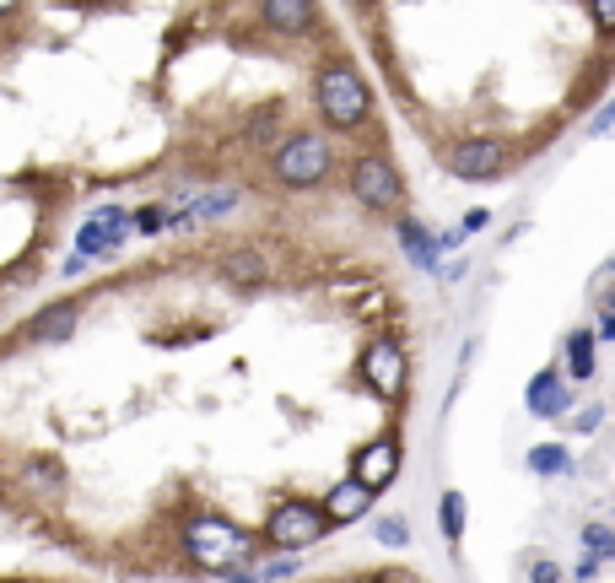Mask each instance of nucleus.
Segmentation results:
<instances>
[{
	"label": "nucleus",
	"mask_w": 615,
	"mask_h": 583,
	"mask_svg": "<svg viewBox=\"0 0 615 583\" xmlns=\"http://www.w3.org/2000/svg\"><path fill=\"white\" fill-rule=\"evenodd\" d=\"M588 11H594V28L615 39V0H588Z\"/></svg>",
	"instance_id": "21"
},
{
	"label": "nucleus",
	"mask_w": 615,
	"mask_h": 583,
	"mask_svg": "<svg viewBox=\"0 0 615 583\" xmlns=\"http://www.w3.org/2000/svg\"><path fill=\"white\" fill-rule=\"evenodd\" d=\"M346 184L368 211H400V201H406V178L383 152H362L346 173Z\"/></svg>",
	"instance_id": "4"
},
{
	"label": "nucleus",
	"mask_w": 615,
	"mask_h": 583,
	"mask_svg": "<svg viewBox=\"0 0 615 583\" xmlns=\"http://www.w3.org/2000/svg\"><path fill=\"white\" fill-rule=\"evenodd\" d=\"M314 103H319V120H325L329 130H340V135H351V130H362L372 120V92H368V82H362V71H357L346 54H329L325 65H319Z\"/></svg>",
	"instance_id": "1"
},
{
	"label": "nucleus",
	"mask_w": 615,
	"mask_h": 583,
	"mask_svg": "<svg viewBox=\"0 0 615 583\" xmlns=\"http://www.w3.org/2000/svg\"><path fill=\"white\" fill-rule=\"evenodd\" d=\"M17 11H22V0H0V22H6V17H17Z\"/></svg>",
	"instance_id": "27"
},
{
	"label": "nucleus",
	"mask_w": 615,
	"mask_h": 583,
	"mask_svg": "<svg viewBox=\"0 0 615 583\" xmlns=\"http://www.w3.org/2000/svg\"><path fill=\"white\" fill-rule=\"evenodd\" d=\"M222 583H259V567H238V573H227Z\"/></svg>",
	"instance_id": "25"
},
{
	"label": "nucleus",
	"mask_w": 615,
	"mask_h": 583,
	"mask_svg": "<svg viewBox=\"0 0 615 583\" xmlns=\"http://www.w3.org/2000/svg\"><path fill=\"white\" fill-rule=\"evenodd\" d=\"M378 541H383V545H406V541H410V524L400 519V513L378 519Z\"/></svg>",
	"instance_id": "20"
},
{
	"label": "nucleus",
	"mask_w": 615,
	"mask_h": 583,
	"mask_svg": "<svg viewBox=\"0 0 615 583\" xmlns=\"http://www.w3.org/2000/svg\"><path fill=\"white\" fill-rule=\"evenodd\" d=\"M534 583H562V567L556 562H534Z\"/></svg>",
	"instance_id": "23"
},
{
	"label": "nucleus",
	"mask_w": 615,
	"mask_h": 583,
	"mask_svg": "<svg viewBox=\"0 0 615 583\" xmlns=\"http://www.w3.org/2000/svg\"><path fill=\"white\" fill-rule=\"evenodd\" d=\"M368 502H372V492L357 481V475H351V481H340V487L325 498L329 524H351V519H362V513H368Z\"/></svg>",
	"instance_id": "12"
},
{
	"label": "nucleus",
	"mask_w": 615,
	"mask_h": 583,
	"mask_svg": "<svg viewBox=\"0 0 615 583\" xmlns=\"http://www.w3.org/2000/svg\"><path fill=\"white\" fill-rule=\"evenodd\" d=\"M605 130H615V103L599 114V120H594V125H588V135H605Z\"/></svg>",
	"instance_id": "24"
},
{
	"label": "nucleus",
	"mask_w": 615,
	"mask_h": 583,
	"mask_svg": "<svg viewBox=\"0 0 615 583\" xmlns=\"http://www.w3.org/2000/svg\"><path fill=\"white\" fill-rule=\"evenodd\" d=\"M22 487H28V492H43V498L65 492V470H60V459L33 454L28 464H22Z\"/></svg>",
	"instance_id": "14"
},
{
	"label": "nucleus",
	"mask_w": 615,
	"mask_h": 583,
	"mask_svg": "<svg viewBox=\"0 0 615 583\" xmlns=\"http://www.w3.org/2000/svg\"><path fill=\"white\" fill-rule=\"evenodd\" d=\"M362 378H368L383 400H400V395H406V351H400L394 340H372L368 357H362Z\"/></svg>",
	"instance_id": "7"
},
{
	"label": "nucleus",
	"mask_w": 615,
	"mask_h": 583,
	"mask_svg": "<svg viewBox=\"0 0 615 583\" xmlns=\"http://www.w3.org/2000/svg\"><path fill=\"white\" fill-rule=\"evenodd\" d=\"M443 167H449L453 178L481 184V178H496L508 167V146L492 141V135H470V141H453L449 152H443Z\"/></svg>",
	"instance_id": "6"
},
{
	"label": "nucleus",
	"mask_w": 615,
	"mask_h": 583,
	"mask_svg": "<svg viewBox=\"0 0 615 583\" xmlns=\"http://www.w3.org/2000/svg\"><path fill=\"white\" fill-rule=\"evenodd\" d=\"M530 470H534V475H567V470H573V459H567L562 443H540V449L530 454Z\"/></svg>",
	"instance_id": "17"
},
{
	"label": "nucleus",
	"mask_w": 615,
	"mask_h": 583,
	"mask_svg": "<svg viewBox=\"0 0 615 583\" xmlns=\"http://www.w3.org/2000/svg\"><path fill=\"white\" fill-rule=\"evenodd\" d=\"M329 167H335V152H329V141L319 130H291V135H281V141H276V157H270L276 184H287V190L325 184Z\"/></svg>",
	"instance_id": "2"
},
{
	"label": "nucleus",
	"mask_w": 615,
	"mask_h": 583,
	"mask_svg": "<svg viewBox=\"0 0 615 583\" xmlns=\"http://www.w3.org/2000/svg\"><path fill=\"white\" fill-rule=\"evenodd\" d=\"M184 556H189L195 567H233V562H254L259 545H254V535L233 530L227 519H189Z\"/></svg>",
	"instance_id": "3"
},
{
	"label": "nucleus",
	"mask_w": 615,
	"mask_h": 583,
	"mask_svg": "<svg viewBox=\"0 0 615 583\" xmlns=\"http://www.w3.org/2000/svg\"><path fill=\"white\" fill-rule=\"evenodd\" d=\"M325 535H329V513L319 502H303V498L276 502V513L265 524V541L281 545V551H303V545L325 541Z\"/></svg>",
	"instance_id": "5"
},
{
	"label": "nucleus",
	"mask_w": 615,
	"mask_h": 583,
	"mask_svg": "<svg viewBox=\"0 0 615 583\" xmlns=\"http://www.w3.org/2000/svg\"><path fill=\"white\" fill-rule=\"evenodd\" d=\"M394 475H400V443H394V438H378V443H368V449L357 454V481H362L368 492H383Z\"/></svg>",
	"instance_id": "9"
},
{
	"label": "nucleus",
	"mask_w": 615,
	"mask_h": 583,
	"mask_svg": "<svg viewBox=\"0 0 615 583\" xmlns=\"http://www.w3.org/2000/svg\"><path fill=\"white\" fill-rule=\"evenodd\" d=\"M76 319H82V303H76V297H65V303H49V308H39V314H33V325H28V340H39V346H49V340H65V335L76 330Z\"/></svg>",
	"instance_id": "10"
},
{
	"label": "nucleus",
	"mask_w": 615,
	"mask_h": 583,
	"mask_svg": "<svg viewBox=\"0 0 615 583\" xmlns=\"http://www.w3.org/2000/svg\"><path fill=\"white\" fill-rule=\"evenodd\" d=\"M583 545H588L594 562H605V556H615V530L611 524H588V530H583Z\"/></svg>",
	"instance_id": "19"
},
{
	"label": "nucleus",
	"mask_w": 615,
	"mask_h": 583,
	"mask_svg": "<svg viewBox=\"0 0 615 583\" xmlns=\"http://www.w3.org/2000/svg\"><path fill=\"white\" fill-rule=\"evenodd\" d=\"M611 314H615V292H611Z\"/></svg>",
	"instance_id": "28"
},
{
	"label": "nucleus",
	"mask_w": 615,
	"mask_h": 583,
	"mask_svg": "<svg viewBox=\"0 0 615 583\" xmlns=\"http://www.w3.org/2000/svg\"><path fill=\"white\" fill-rule=\"evenodd\" d=\"M394 233H400V249L410 254V265H421V270H438V238H427V227H421V222H410V216H406Z\"/></svg>",
	"instance_id": "15"
},
{
	"label": "nucleus",
	"mask_w": 615,
	"mask_h": 583,
	"mask_svg": "<svg viewBox=\"0 0 615 583\" xmlns=\"http://www.w3.org/2000/svg\"><path fill=\"white\" fill-rule=\"evenodd\" d=\"M594 340H599L594 330H573V335H567V374H577V378L594 374Z\"/></svg>",
	"instance_id": "16"
},
{
	"label": "nucleus",
	"mask_w": 615,
	"mask_h": 583,
	"mask_svg": "<svg viewBox=\"0 0 615 583\" xmlns=\"http://www.w3.org/2000/svg\"><path fill=\"white\" fill-rule=\"evenodd\" d=\"M594 335H599V340H615V314H611V308H605V325H599Z\"/></svg>",
	"instance_id": "26"
},
{
	"label": "nucleus",
	"mask_w": 615,
	"mask_h": 583,
	"mask_svg": "<svg viewBox=\"0 0 615 583\" xmlns=\"http://www.w3.org/2000/svg\"><path fill=\"white\" fill-rule=\"evenodd\" d=\"M567 406H573V395H567V383H562L556 368H545V374L530 378V411L534 417H562Z\"/></svg>",
	"instance_id": "11"
},
{
	"label": "nucleus",
	"mask_w": 615,
	"mask_h": 583,
	"mask_svg": "<svg viewBox=\"0 0 615 583\" xmlns=\"http://www.w3.org/2000/svg\"><path fill=\"white\" fill-rule=\"evenodd\" d=\"M233 287H259L265 276H270V265H265V254H254V249H233V254H222V265H216Z\"/></svg>",
	"instance_id": "13"
},
{
	"label": "nucleus",
	"mask_w": 615,
	"mask_h": 583,
	"mask_svg": "<svg viewBox=\"0 0 615 583\" xmlns=\"http://www.w3.org/2000/svg\"><path fill=\"white\" fill-rule=\"evenodd\" d=\"M599 421H605V406H588V411L577 417V432H599Z\"/></svg>",
	"instance_id": "22"
},
{
	"label": "nucleus",
	"mask_w": 615,
	"mask_h": 583,
	"mask_svg": "<svg viewBox=\"0 0 615 583\" xmlns=\"http://www.w3.org/2000/svg\"><path fill=\"white\" fill-rule=\"evenodd\" d=\"M438 524H443L449 541L464 535V498H459V492H443V502H438Z\"/></svg>",
	"instance_id": "18"
},
{
	"label": "nucleus",
	"mask_w": 615,
	"mask_h": 583,
	"mask_svg": "<svg viewBox=\"0 0 615 583\" xmlns=\"http://www.w3.org/2000/svg\"><path fill=\"white\" fill-rule=\"evenodd\" d=\"M259 22L281 39H308L319 28V6L314 0H259Z\"/></svg>",
	"instance_id": "8"
}]
</instances>
